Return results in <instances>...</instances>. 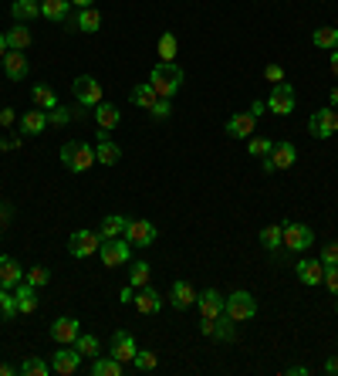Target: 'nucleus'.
I'll use <instances>...</instances> for the list:
<instances>
[{
    "mask_svg": "<svg viewBox=\"0 0 338 376\" xmlns=\"http://www.w3.org/2000/svg\"><path fill=\"white\" fill-rule=\"evenodd\" d=\"M71 7H78V10L82 7H95V0H71Z\"/></svg>",
    "mask_w": 338,
    "mask_h": 376,
    "instance_id": "nucleus-56",
    "label": "nucleus"
},
{
    "mask_svg": "<svg viewBox=\"0 0 338 376\" xmlns=\"http://www.w3.org/2000/svg\"><path fill=\"white\" fill-rule=\"evenodd\" d=\"M17 146H21V139H17V136H10V139L3 136V139H0V149H3V153H7V149H17Z\"/></svg>",
    "mask_w": 338,
    "mask_h": 376,
    "instance_id": "nucleus-51",
    "label": "nucleus"
},
{
    "mask_svg": "<svg viewBox=\"0 0 338 376\" xmlns=\"http://www.w3.org/2000/svg\"><path fill=\"white\" fill-rule=\"evenodd\" d=\"M247 149H251V156H257V160H267V156H271V149H274V143H271V139H264V136H254L251 143H247Z\"/></svg>",
    "mask_w": 338,
    "mask_h": 376,
    "instance_id": "nucleus-42",
    "label": "nucleus"
},
{
    "mask_svg": "<svg viewBox=\"0 0 338 376\" xmlns=\"http://www.w3.org/2000/svg\"><path fill=\"white\" fill-rule=\"evenodd\" d=\"M288 376H308V366H291V370H288Z\"/></svg>",
    "mask_w": 338,
    "mask_h": 376,
    "instance_id": "nucleus-55",
    "label": "nucleus"
},
{
    "mask_svg": "<svg viewBox=\"0 0 338 376\" xmlns=\"http://www.w3.org/2000/svg\"><path fill=\"white\" fill-rule=\"evenodd\" d=\"M267 109L274 116H291L295 112V88L288 82H278L274 92H271V98H267Z\"/></svg>",
    "mask_w": 338,
    "mask_h": 376,
    "instance_id": "nucleus-8",
    "label": "nucleus"
},
{
    "mask_svg": "<svg viewBox=\"0 0 338 376\" xmlns=\"http://www.w3.org/2000/svg\"><path fill=\"white\" fill-rule=\"evenodd\" d=\"M71 92H75V98L88 105V109H95L98 102H102V85L95 82L91 75H78L75 82H71Z\"/></svg>",
    "mask_w": 338,
    "mask_h": 376,
    "instance_id": "nucleus-10",
    "label": "nucleus"
},
{
    "mask_svg": "<svg viewBox=\"0 0 338 376\" xmlns=\"http://www.w3.org/2000/svg\"><path fill=\"white\" fill-rule=\"evenodd\" d=\"M102 28V14L95 7H82L78 17H75V31H84V34H95Z\"/></svg>",
    "mask_w": 338,
    "mask_h": 376,
    "instance_id": "nucleus-29",
    "label": "nucleus"
},
{
    "mask_svg": "<svg viewBox=\"0 0 338 376\" xmlns=\"http://www.w3.org/2000/svg\"><path fill=\"white\" fill-rule=\"evenodd\" d=\"M149 85H153L156 95L172 98V95L183 88V68H179L176 61H159V65L149 72Z\"/></svg>",
    "mask_w": 338,
    "mask_h": 376,
    "instance_id": "nucleus-1",
    "label": "nucleus"
},
{
    "mask_svg": "<svg viewBox=\"0 0 338 376\" xmlns=\"http://www.w3.org/2000/svg\"><path fill=\"white\" fill-rule=\"evenodd\" d=\"M78 333H82V322H78V319H71V315H61V319H54V322H51V339H54L58 346L75 342Z\"/></svg>",
    "mask_w": 338,
    "mask_h": 376,
    "instance_id": "nucleus-13",
    "label": "nucleus"
},
{
    "mask_svg": "<svg viewBox=\"0 0 338 376\" xmlns=\"http://www.w3.org/2000/svg\"><path fill=\"white\" fill-rule=\"evenodd\" d=\"M295 271H297V282H301V285H322V282H325V264H322V258H301Z\"/></svg>",
    "mask_w": 338,
    "mask_h": 376,
    "instance_id": "nucleus-15",
    "label": "nucleus"
},
{
    "mask_svg": "<svg viewBox=\"0 0 338 376\" xmlns=\"http://www.w3.org/2000/svg\"><path fill=\"white\" fill-rule=\"evenodd\" d=\"M7 51H10V48H7V38L0 34V61H3V54H7Z\"/></svg>",
    "mask_w": 338,
    "mask_h": 376,
    "instance_id": "nucleus-57",
    "label": "nucleus"
},
{
    "mask_svg": "<svg viewBox=\"0 0 338 376\" xmlns=\"http://www.w3.org/2000/svg\"><path fill=\"white\" fill-rule=\"evenodd\" d=\"M126 217L122 213H109V217H102V227H98V234H102V241H112V238H122L126 234Z\"/></svg>",
    "mask_w": 338,
    "mask_h": 376,
    "instance_id": "nucleus-27",
    "label": "nucleus"
},
{
    "mask_svg": "<svg viewBox=\"0 0 338 376\" xmlns=\"http://www.w3.org/2000/svg\"><path fill=\"white\" fill-rule=\"evenodd\" d=\"M223 312L234 319V322H251L254 315H257V298H254L251 292H234L227 295V305H223Z\"/></svg>",
    "mask_w": 338,
    "mask_h": 376,
    "instance_id": "nucleus-3",
    "label": "nucleus"
},
{
    "mask_svg": "<svg viewBox=\"0 0 338 376\" xmlns=\"http://www.w3.org/2000/svg\"><path fill=\"white\" fill-rule=\"evenodd\" d=\"M68 123H71V112L68 109H58V105L47 109V125H68Z\"/></svg>",
    "mask_w": 338,
    "mask_h": 376,
    "instance_id": "nucleus-45",
    "label": "nucleus"
},
{
    "mask_svg": "<svg viewBox=\"0 0 338 376\" xmlns=\"http://www.w3.org/2000/svg\"><path fill=\"white\" fill-rule=\"evenodd\" d=\"M223 305H227V298L216 292V289H207V292L196 295V309H200L203 319H220L223 315Z\"/></svg>",
    "mask_w": 338,
    "mask_h": 376,
    "instance_id": "nucleus-16",
    "label": "nucleus"
},
{
    "mask_svg": "<svg viewBox=\"0 0 338 376\" xmlns=\"http://www.w3.org/2000/svg\"><path fill=\"white\" fill-rule=\"evenodd\" d=\"M332 109H335V112H338V85H335V88H332Z\"/></svg>",
    "mask_w": 338,
    "mask_h": 376,
    "instance_id": "nucleus-59",
    "label": "nucleus"
},
{
    "mask_svg": "<svg viewBox=\"0 0 338 376\" xmlns=\"http://www.w3.org/2000/svg\"><path fill=\"white\" fill-rule=\"evenodd\" d=\"M0 238H3V227H0Z\"/></svg>",
    "mask_w": 338,
    "mask_h": 376,
    "instance_id": "nucleus-62",
    "label": "nucleus"
},
{
    "mask_svg": "<svg viewBox=\"0 0 338 376\" xmlns=\"http://www.w3.org/2000/svg\"><path fill=\"white\" fill-rule=\"evenodd\" d=\"M335 109H318V112H311V119H308V132L315 136V139H328L332 132H335Z\"/></svg>",
    "mask_w": 338,
    "mask_h": 376,
    "instance_id": "nucleus-14",
    "label": "nucleus"
},
{
    "mask_svg": "<svg viewBox=\"0 0 338 376\" xmlns=\"http://www.w3.org/2000/svg\"><path fill=\"white\" fill-rule=\"evenodd\" d=\"M98 254H102V264L105 268H122L128 261V254H132V244H128L126 238H112V241H102Z\"/></svg>",
    "mask_w": 338,
    "mask_h": 376,
    "instance_id": "nucleus-5",
    "label": "nucleus"
},
{
    "mask_svg": "<svg viewBox=\"0 0 338 376\" xmlns=\"http://www.w3.org/2000/svg\"><path fill=\"white\" fill-rule=\"evenodd\" d=\"M135 309L142 312V315H156L159 309H163V295L156 292V289H149V285H142V289H135Z\"/></svg>",
    "mask_w": 338,
    "mask_h": 376,
    "instance_id": "nucleus-17",
    "label": "nucleus"
},
{
    "mask_svg": "<svg viewBox=\"0 0 338 376\" xmlns=\"http://www.w3.org/2000/svg\"><path fill=\"white\" fill-rule=\"evenodd\" d=\"M254 125H257V119H254L251 112H234V116L227 119V136H234V139H251Z\"/></svg>",
    "mask_w": 338,
    "mask_h": 376,
    "instance_id": "nucleus-18",
    "label": "nucleus"
},
{
    "mask_svg": "<svg viewBox=\"0 0 338 376\" xmlns=\"http://www.w3.org/2000/svg\"><path fill=\"white\" fill-rule=\"evenodd\" d=\"M78 366H82V353L78 349H68V346H58V353L51 359V370L61 376H71V373H78Z\"/></svg>",
    "mask_w": 338,
    "mask_h": 376,
    "instance_id": "nucleus-12",
    "label": "nucleus"
},
{
    "mask_svg": "<svg viewBox=\"0 0 338 376\" xmlns=\"http://www.w3.org/2000/svg\"><path fill=\"white\" fill-rule=\"evenodd\" d=\"M325 373L338 376V356H335V359H328V363H325Z\"/></svg>",
    "mask_w": 338,
    "mask_h": 376,
    "instance_id": "nucleus-53",
    "label": "nucleus"
},
{
    "mask_svg": "<svg viewBox=\"0 0 338 376\" xmlns=\"http://www.w3.org/2000/svg\"><path fill=\"white\" fill-rule=\"evenodd\" d=\"M132 298H135V289H132V285H126V289L119 292V302H132Z\"/></svg>",
    "mask_w": 338,
    "mask_h": 376,
    "instance_id": "nucleus-52",
    "label": "nucleus"
},
{
    "mask_svg": "<svg viewBox=\"0 0 338 376\" xmlns=\"http://www.w3.org/2000/svg\"><path fill=\"white\" fill-rule=\"evenodd\" d=\"M21 373H24V376H47V373H54V370H51L44 359L31 356V359H24V363H21Z\"/></svg>",
    "mask_w": 338,
    "mask_h": 376,
    "instance_id": "nucleus-40",
    "label": "nucleus"
},
{
    "mask_svg": "<svg viewBox=\"0 0 338 376\" xmlns=\"http://www.w3.org/2000/svg\"><path fill=\"white\" fill-rule=\"evenodd\" d=\"M17 123V112L14 109H0V125H14Z\"/></svg>",
    "mask_w": 338,
    "mask_h": 376,
    "instance_id": "nucleus-49",
    "label": "nucleus"
},
{
    "mask_svg": "<svg viewBox=\"0 0 338 376\" xmlns=\"http://www.w3.org/2000/svg\"><path fill=\"white\" fill-rule=\"evenodd\" d=\"M71 346H75V349L82 353V359H84V356H88V359H95V356H98V339H95V335L78 333V339H75Z\"/></svg>",
    "mask_w": 338,
    "mask_h": 376,
    "instance_id": "nucleus-37",
    "label": "nucleus"
},
{
    "mask_svg": "<svg viewBox=\"0 0 338 376\" xmlns=\"http://www.w3.org/2000/svg\"><path fill=\"white\" fill-rule=\"evenodd\" d=\"M61 163H65V169H71V173H88V167H95L98 160H95V149L88 143L68 139L61 146Z\"/></svg>",
    "mask_w": 338,
    "mask_h": 376,
    "instance_id": "nucleus-2",
    "label": "nucleus"
},
{
    "mask_svg": "<svg viewBox=\"0 0 338 376\" xmlns=\"http://www.w3.org/2000/svg\"><path fill=\"white\" fill-rule=\"evenodd\" d=\"M95 123H98L102 132H109V129H115V125L122 123V112H119L112 102H98V105H95Z\"/></svg>",
    "mask_w": 338,
    "mask_h": 376,
    "instance_id": "nucleus-23",
    "label": "nucleus"
},
{
    "mask_svg": "<svg viewBox=\"0 0 338 376\" xmlns=\"http://www.w3.org/2000/svg\"><path fill=\"white\" fill-rule=\"evenodd\" d=\"M149 275H153V268L146 261H135L132 264V275H128V285L132 289H142V285H149Z\"/></svg>",
    "mask_w": 338,
    "mask_h": 376,
    "instance_id": "nucleus-38",
    "label": "nucleus"
},
{
    "mask_svg": "<svg viewBox=\"0 0 338 376\" xmlns=\"http://www.w3.org/2000/svg\"><path fill=\"white\" fill-rule=\"evenodd\" d=\"M10 217H14L10 204H0V227H7V224H10Z\"/></svg>",
    "mask_w": 338,
    "mask_h": 376,
    "instance_id": "nucleus-50",
    "label": "nucleus"
},
{
    "mask_svg": "<svg viewBox=\"0 0 338 376\" xmlns=\"http://www.w3.org/2000/svg\"><path fill=\"white\" fill-rule=\"evenodd\" d=\"M91 376H122V363H119L115 356H109V359L95 356V363H91Z\"/></svg>",
    "mask_w": 338,
    "mask_h": 376,
    "instance_id": "nucleus-34",
    "label": "nucleus"
},
{
    "mask_svg": "<svg viewBox=\"0 0 338 376\" xmlns=\"http://www.w3.org/2000/svg\"><path fill=\"white\" fill-rule=\"evenodd\" d=\"M149 112H153L156 119H169V112H172V98H163V95H159V98L153 102V109H149Z\"/></svg>",
    "mask_w": 338,
    "mask_h": 376,
    "instance_id": "nucleus-44",
    "label": "nucleus"
},
{
    "mask_svg": "<svg viewBox=\"0 0 338 376\" xmlns=\"http://www.w3.org/2000/svg\"><path fill=\"white\" fill-rule=\"evenodd\" d=\"M24 282V268H21V261L17 258H0V289H14V285H21Z\"/></svg>",
    "mask_w": 338,
    "mask_h": 376,
    "instance_id": "nucleus-19",
    "label": "nucleus"
},
{
    "mask_svg": "<svg viewBox=\"0 0 338 376\" xmlns=\"http://www.w3.org/2000/svg\"><path fill=\"white\" fill-rule=\"evenodd\" d=\"M169 305H172L176 312H183V309L196 305V292H193V285H190V282H176V285H172V292H169Z\"/></svg>",
    "mask_w": 338,
    "mask_h": 376,
    "instance_id": "nucleus-21",
    "label": "nucleus"
},
{
    "mask_svg": "<svg viewBox=\"0 0 338 376\" xmlns=\"http://www.w3.org/2000/svg\"><path fill=\"white\" fill-rule=\"evenodd\" d=\"M122 238H126L132 248H149L156 241V224H149V220H128Z\"/></svg>",
    "mask_w": 338,
    "mask_h": 376,
    "instance_id": "nucleus-9",
    "label": "nucleus"
},
{
    "mask_svg": "<svg viewBox=\"0 0 338 376\" xmlns=\"http://www.w3.org/2000/svg\"><path fill=\"white\" fill-rule=\"evenodd\" d=\"M297 163V149L295 143H278L271 149V156L264 160V173H274V169H291Z\"/></svg>",
    "mask_w": 338,
    "mask_h": 376,
    "instance_id": "nucleus-7",
    "label": "nucleus"
},
{
    "mask_svg": "<svg viewBox=\"0 0 338 376\" xmlns=\"http://www.w3.org/2000/svg\"><path fill=\"white\" fill-rule=\"evenodd\" d=\"M3 38H7V48H10V51H27V48H31V41H34V38H31V31H27L24 24L10 28Z\"/></svg>",
    "mask_w": 338,
    "mask_h": 376,
    "instance_id": "nucleus-30",
    "label": "nucleus"
},
{
    "mask_svg": "<svg viewBox=\"0 0 338 376\" xmlns=\"http://www.w3.org/2000/svg\"><path fill=\"white\" fill-rule=\"evenodd\" d=\"M311 41H315V48L335 51V48H338V28H318V31L311 34Z\"/></svg>",
    "mask_w": 338,
    "mask_h": 376,
    "instance_id": "nucleus-35",
    "label": "nucleus"
},
{
    "mask_svg": "<svg viewBox=\"0 0 338 376\" xmlns=\"http://www.w3.org/2000/svg\"><path fill=\"white\" fill-rule=\"evenodd\" d=\"M17 315V298H14V289H0V322L14 319Z\"/></svg>",
    "mask_w": 338,
    "mask_h": 376,
    "instance_id": "nucleus-36",
    "label": "nucleus"
},
{
    "mask_svg": "<svg viewBox=\"0 0 338 376\" xmlns=\"http://www.w3.org/2000/svg\"><path fill=\"white\" fill-rule=\"evenodd\" d=\"M176 51H179L176 34H163L159 38V61H176Z\"/></svg>",
    "mask_w": 338,
    "mask_h": 376,
    "instance_id": "nucleus-41",
    "label": "nucleus"
},
{
    "mask_svg": "<svg viewBox=\"0 0 338 376\" xmlns=\"http://www.w3.org/2000/svg\"><path fill=\"white\" fill-rule=\"evenodd\" d=\"M0 68H3V75H7L10 82H24V79L31 75V65H27L24 51H7L3 61H0Z\"/></svg>",
    "mask_w": 338,
    "mask_h": 376,
    "instance_id": "nucleus-11",
    "label": "nucleus"
},
{
    "mask_svg": "<svg viewBox=\"0 0 338 376\" xmlns=\"http://www.w3.org/2000/svg\"><path fill=\"white\" fill-rule=\"evenodd\" d=\"M264 79H267L271 85L284 82V68H281V65H267V68H264Z\"/></svg>",
    "mask_w": 338,
    "mask_h": 376,
    "instance_id": "nucleus-47",
    "label": "nucleus"
},
{
    "mask_svg": "<svg viewBox=\"0 0 338 376\" xmlns=\"http://www.w3.org/2000/svg\"><path fill=\"white\" fill-rule=\"evenodd\" d=\"M284 227V248L288 251H308L315 244V231L308 224H297V220H288L281 224Z\"/></svg>",
    "mask_w": 338,
    "mask_h": 376,
    "instance_id": "nucleus-4",
    "label": "nucleus"
},
{
    "mask_svg": "<svg viewBox=\"0 0 338 376\" xmlns=\"http://www.w3.org/2000/svg\"><path fill=\"white\" fill-rule=\"evenodd\" d=\"M335 132H338V116H335Z\"/></svg>",
    "mask_w": 338,
    "mask_h": 376,
    "instance_id": "nucleus-61",
    "label": "nucleus"
},
{
    "mask_svg": "<svg viewBox=\"0 0 338 376\" xmlns=\"http://www.w3.org/2000/svg\"><path fill=\"white\" fill-rule=\"evenodd\" d=\"M10 17L17 24H27V21L41 17V0H14L10 3Z\"/></svg>",
    "mask_w": 338,
    "mask_h": 376,
    "instance_id": "nucleus-22",
    "label": "nucleus"
},
{
    "mask_svg": "<svg viewBox=\"0 0 338 376\" xmlns=\"http://www.w3.org/2000/svg\"><path fill=\"white\" fill-rule=\"evenodd\" d=\"M31 98H34V105H38V109H44V112L58 105V95H54V88H51V85H44V82L31 88Z\"/></svg>",
    "mask_w": 338,
    "mask_h": 376,
    "instance_id": "nucleus-33",
    "label": "nucleus"
},
{
    "mask_svg": "<svg viewBox=\"0 0 338 376\" xmlns=\"http://www.w3.org/2000/svg\"><path fill=\"white\" fill-rule=\"evenodd\" d=\"M95 160H98V163H105V167H115V163L122 160V149H119L112 139H105V136H102V139H98V146H95Z\"/></svg>",
    "mask_w": 338,
    "mask_h": 376,
    "instance_id": "nucleus-28",
    "label": "nucleus"
},
{
    "mask_svg": "<svg viewBox=\"0 0 338 376\" xmlns=\"http://www.w3.org/2000/svg\"><path fill=\"white\" fill-rule=\"evenodd\" d=\"M332 72H335V75H338V48H335V51H332Z\"/></svg>",
    "mask_w": 338,
    "mask_h": 376,
    "instance_id": "nucleus-60",
    "label": "nucleus"
},
{
    "mask_svg": "<svg viewBox=\"0 0 338 376\" xmlns=\"http://www.w3.org/2000/svg\"><path fill=\"white\" fill-rule=\"evenodd\" d=\"M132 366H135L139 373H149V370H156V366H159V356H156V353H149V349H142V353H135Z\"/></svg>",
    "mask_w": 338,
    "mask_h": 376,
    "instance_id": "nucleus-39",
    "label": "nucleus"
},
{
    "mask_svg": "<svg viewBox=\"0 0 338 376\" xmlns=\"http://www.w3.org/2000/svg\"><path fill=\"white\" fill-rule=\"evenodd\" d=\"M322 285H328V289L338 295V264L335 268H325V282H322Z\"/></svg>",
    "mask_w": 338,
    "mask_h": 376,
    "instance_id": "nucleus-48",
    "label": "nucleus"
},
{
    "mask_svg": "<svg viewBox=\"0 0 338 376\" xmlns=\"http://www.w3.org/2000/svg\"><path fill=\"white\" fill-rule=\"evenodd\" d=\"M322 264H325V268H335L338 264V241H328V244L322 248Z\"/></svg>",
    "mask_w": 338,
    "mask_h": 376,
    "instance_id": "nucleus-46",
    "label": "nucleus"
},
{
    "mask_svg": "<svg viewBox=\"0 0 338 376\" xmlns=\"http://www.w3.org/2000/svg\"><path fill=\"white\" fill-rule=\"evenodd\" d=\"M14 373V366H10V363H0V376H10Z\"/></svg>",
    "mask_w": 338,
    "mask_h": 376,
    "instance_id": "nucleus-58",
    "label": "nucleus"
},
{
    "mask_svg": "<svg viewBox=\"0 0 338 376\" xmlns=\"http://www.w3.org/2000/svg\"><path fill=\"white\" fill-rule=\"evenodd\" d=\"M68 10H71V0H41V17L54 21V24H65Z\"/></svg>",
    "mask_w": 338,
    "mask_h": 376,
    "instance_id": "nucleus-26",
    "label": "nucleus"
},
{
    "mask_svg": "<svg viewBox=\"0 0 338 376\" xmlns=\"http://www.w3.org/2000/svg\"><path fill=\"white\" fill-rule=\"evenodd\" d=\"M24 282H27V285H34V289H41V285H47V282H51V271H47L44 264H38V268L24 271Z\"/></svg>",
    "mask_w": 338,
    "mask_h": 376,
    "instance_id": "nucleus-43",
    "label": "nucleus"
},
{
    "mask_svg": "<svg viewBox=\"0 0 338 376\" xmlns=\"http://www.w3.org/2000/svg\"><path fill=\"white\" fill-rule=\"evenodd\" d=\"M128 98H132V105H139V109H153V102H156L159 95L153 92V85L149 82H142V85H135V88L128 92Z\"/></svg>",
    "mask_w": 338,
    "mask_h": 376,
    "instance_id": "nucleus-32",
    "label": "nucleus"
},
{
    "mask_svg": "<svg viewBox=\"0 0 338 376\" xmlns=\"http://www.w3.org/2000/svg\"><path fill=\"white\" fill-rule=\"evenodd\" d=\"M14 298H17V312H21V315H31V312L38 309V295H34V285H27V282L14 285Z\"/></svg>",
    "mask_w": 338,
    "mask_h": 376,
    "instance_id": "nucleus-24",
    "label": "nucleus"
},
{
    "mask_svg": "<svg viewBox=\"0 0 338 376\" xmlns=\"http://www.w3.org/2000/svg\"><path fill=\"white\" fill-rule=\"evenodd\" d=\"M44 125H47V112L34 105L27 116H21V136H38L44 132Z\"/></svg>",
    "mask_w": 338,
    "mask_h": 376,
    "instance_id": "nucleus-25",
    "label": "nucleus"
},
{
    "mask_svg": "<svg viewBox=\"0 0 338 376\" xmlns=\"http://www.w3.org/2000/svg\"><path fill=\"white\" fill-rule=\"evenodd\" d=\"M264 109H267V105H264V102H254V105H251V116H254V119H257V116H260V112H264Z\"/></svg>",
    "mask_w": 338,
    "mask_h": 376,
    "instance_id": "nucleus-54",
    "label": "nucleus"
},
{
    "mask_svg": "<svg viewBox=\"0 0 338 376\" xmlns=\"http://www.w3.org/2000/svg\"><path fill=\"white\" fill-rule=\"evenodd\" d=\"M260 244H264V251L284 248V227H281V224H267V227L260 231Z\"/></svg>",
    "mask_w": 338,
    "mask_h": 376,
    "instance_id": "nucleus-31",
    "label": "nucleus"
},
{
    "mask_svg": "<svg viewBox=\"0 0 338 376\" xmlns=\"http://www.w3.org/2000/svg\"><path fill=\"white\" fill-rule=\"evenodd\" d=\"M135 353H139V346H135L132 333H115L112 335V356H115L119 363H132Z\"/></svg>",
    "mask_w": 338,
    "mask_h": 376,
    "instance_id": "nucleus-20",
    "label": "nucleus"
},
{
    "mask_svg": "<svg viewBox=\"0 0 338 376\" xmlns=\"http://www.w3.org/2000/svg\"><path fill=\"white\" fill-rule=\"evenodd\" d=\"M98 248H102V234L98 231H75L68 238L71 258H91V254H98Z\"/></svg>",
    "mask_w": 338,
    "mask_h": 376,
    "instance_id": "nucleus-6",
    "label": "nucleus"
}]
</instances>
